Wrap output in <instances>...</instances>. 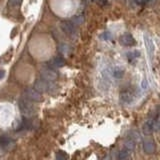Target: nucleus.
<instances>
[{
    "label": "nucleus",
    "mask_w": 160,
    "mask_h": 160,
    "mask_svg": "<svg viewBox=\"0 0 160 160\" xmlns=\"http://www.w3.org/2000/svg\"><path fill=\"white\" fill-rule=\"evenodd\" d=\"M18 106L21 113L25 115L26 117L32 116V115H34L35 112H36V109H35V106L32 104V101H30V100H27V99L20 100Z\"/></svg>",
    "instance_id": "obj_1"
},
{
    "label": "nucleus",
    "mask_w": 160,
    "mask_h": 160,
    "mask_svg": "<svg viewBox=\"0 0 160 160\" xmlns=\"http://www.w3.org/2000/svg\"><path fill=\"white\" fill-rule=\"evenodd\" d=\"M57 77H58V74L56 72V70L52 67L44 68L41 71V78L46 80V81H48V82L54 81V80H56Z\"/></svg>",
    "instance_id": "obj_2"
},
{
    "label": "nucleus",
    "mask_w": 160,
    "mask_h": 160,
    "mask_svg": "<svg viewBox=\"0 0 160 160\" xmlns=\"http://www.w3.org/2000/svg\"><path fill=\"white\" fill-rule=\"evenodd\" d=\"M24 97L32 102H38L41 100V94L34 88H27L24 91Z\"/></svg>",
    "instance_id": "obj_3"
},
{
    "label": "nucleus",
    "mask_w": 160,
    "mask_h": 160,
    "mask_svg": "<svg viewBox=\"0 0 160 160\" xmlns=\"http://www.w3.org/2000/svg\"><path fill=\"white\" fill-rule=\"evenodd\" d=\"M14 140L6 135H0V147L5 150H10L14 146Z\"/></svg>",
    "instance_id": "obj_4"
},
{
    "label": "nucleus",
    "mask_w": 160,
    "mask_h": 160,
    "mask_svg": "<svg viewBox=\"0 0 160 160\" xmlns=\"http://www.w3.org/2000/svg\"><path fill=\"white\" fill-rule=\"evenodd\" d=\"M34 89H36L38 92L43 93V92H47L50 89V82L46 81L44 79H38L36 80V82L34 84Z\"/></svg>",
    "instance_id": "obj_5"
},
{
    "label": "nucleus",
    "mask_w": 160,
    "mask_h": 160,
    "mask_svg": "<svg viewBox=\"0 0 160 160\" xmlns=\"http://www.w3.org/2000/svg\"><path fill=\"white\" fill-rule=\"evenodd\" d=\"M61 26H62V30H63V31L66 33V34H68V35H73V34L76 33V31H77L76 25H75L71 21V20H70V21H64L62 23Z\"/></svg>",
    "instance_id": "obj_6"
},
{
    "label": "nucleus",
    "mask_w": 160,
    "mask_h": 160,
    "mask_svg": "<svg viewBox=\"0 0 160 160\" xmlns=\"http://www.w3.org/2000/svg\"><path fill=\"white\" fill-rule=\"evenodd\" d=\"M155 149H156V147H155V144L154 142L152 141V140H144L143 142V150L144 152L146 154H152L155 152Z\"/></svg>",
    "instance_id": "obj_7"
},
{
    "label": "nucleus",
    "mask_w": 160,
    "mask_h": 160,
    "mask_svg": "<svg viewBox=\"0 0 160 160\" xmlns=\"http://www.w3.org/2000/svg\"><path fill=\"white\" fill-rule=\"evenodd\" d=\"M120 42L123 45H125V46H133V45H135V43H136L134 38L132 37V35L128 33L124 34L120 37Z\"/></svg>",
    "instance_id": "obj_8"
},
{
    "label": "nucleus",
    "mask_w": 160,
    "mask_h": 160,
    "mask_svg": "<svg viewBox=\"0 0 160 160\" xmlns=\"http://www.w3.org/2000/svg\"><path fill=\"white\" fill-rule=\"evenodd\" d=\"M63 65H64V59H62L61 57H55L50 61V67H52L54 69L62 67Z\"/></svg>",
    "instance_id": "obj_9"
},
{
    "label": "nucleus",
    "mask_w": 160,
    "mask_h": 160,
    "mask_svg": "<svg viewBox=\"0 0 160 160\" xmlns=\"http://www.w3.org/2000/svg\"><path fill=\"white\" fill-rule=\"evenodd\" d=\"M143 130H144V132L145 133H151L154 131V119H150L148 120V121L144 124V126H143Z\"/></svg>",
    "instance_id": "obj_10"
},
{
    "label": "nucleus",
    "mask_w": 160,
    "mask_h": 160,
    "mask_svg": "<svg viewBox=\"0 0 160 160\" xmlns=\"http://www.w3.org/2000/svg\"><path fill=\"white\" fill-rule=\"evenodd\" d=\"M129 156H130V150L127 149V148H124L123 150H121V151L119 152V154H118V159L124 160V159L129 158Z\"/></svg>",
    "instance_id": "obj_11"
},
{
    "label": "nucleus",
    "mask_w": 160,
    "mask_h": 160,
    "mask_svg": "<svg viewBox=\"0 0 160 160\" xmlns=\"http://www.w3.org/2000/svg\"><path fill=\"white\" fill-rule=\"evenodd\" d=\"M84 16L83 15H76V16H74L72 19H71V21L76 25H81V24H83L84 23Z\"/></svg>",
    "instance_id": "obj_12"
},
{
    "label": "nucleus",
    "mask_w": 160,
    "mask_h": 160,
    "mask_svg": "<svg viewBox=\"0 0 160 160\" xmlns=\"http://www.w3.org/2000/svg\"><path fill=\"white\" fill-rule=\"evenodd\" d=\"M134 147H135V141L131 138H128V140L125 141V148H127L131 151V150L134 149Z\"/></svg>",
    "instance_id": "obj_13"
},
{
    "label": "nucleus",
    "mask_w": 160,
    "mask_h": 160,
    "mask_svg": "<svg viewBox=\"0 0 160 160\" xmlns=\"http://www.w3.org/2000/svg\"><path fill=\"white\" fill-rule=\"evenodd\" d=\"M31 127H32L31 122H30L29 120H28V119H26V118L23 119L22 124H21V128H22L23 130H24V129H25V130H28V129H30Z\"/></svg>",
    "instance_id": "obj_14"
},
{
    "label": "nucleus",
    "mask_w": 160,
    "mask_h": 160,
    "mask_svg": "<svg viewBox=\"0 0 160 160\" xmlns=\"http://www.w3.org/2000/svg\"><path fill=\"white\" fill-rule=\"evenodd\" d=\"M123 70L122 69H120V68H115L114 69V71H113V75H114V77L115 78H121L123 76Z\"/></svg>",
    "instance_id": "obj_15"
},
{
    "label": "nucleus",
    "mask_w": 160,
    "mask_h": 160,
    "mask_svg": "<svg viewBox=\"0 0 160 160\" xmlns=\"http://www.w3.org/2000/svg\"><path fill=\"white\" fill-rule=\"evenodd\" d=\"M22 2V0H8V6L10 7H15L18 6Z\"/></svg>",
    "instance_id": "obj_16"
},
{
    "label": "nucleus",
    "mask_w": 160,
    "mask_h": 160,
    "mask_svg": "<svg viewBox=\"0 0 160 160\" xmlns=\"http://www.w3.org/2000/svg\"><path fill=\"white\" fill-rule=\"evenodd\" d=\"M138 56H139V53L136 52V51L128 52V53H127V58H128L129 60H131V59H136Z\"/></svg>",
    "instance_id": "obj_17"
},
{
    "label": "nucleus",
    "mask_w": 160,
    "mask_h": 160,
    "mask_svg": "<svg viewBox=\"0 0 160 160\" xmlns=\"http://www.w3.org/2000/svg\"><path fill=\"white\" fill-rule=\"evenodd\" d=\"M101 37H102L104 40H111V39H112V35L110 34V32L105 31V32H103V33H102Z\"/></svg>",
    "instance_id": "obj_18"
},
{
    "label": "nucleus",
    "mask_w": 160,
    "mask_h": 160,
    "mask_svg": "<svg viewBox=\"0 0 160 160\" xmlns=\"http://www.w3.org/2000/svg\"><path fill=\"white\" fill-rule=\"evenodd\" d=\"M66 49H67V45L62 44L61 46L59 47V51L61 52L62 54H66Z\"/></svg>",
    "instance_id": "obj_19"
},
{
    "label": "nucleus",
    "mask_w": 160,
    "mask_h": 160,
    "mask_svg": "<svg viewBox=\"0 0 160 160\" xmlns=\"http://www.w3.org/2000/svg\"><path fill=\"white\" fill-rule=\"evenodd\" d=\"M65 157H67V156H66V155H65L62 151H59L58 154L56 155V158H57V159H64Z\"/></svg>",
    "instance_id": "obj_20"
},
{
    "label": "nucleus",
    "mask_w": 160,
    "mask_h": 160,
    "mask_svg": "<svg viewBox=\"0 0 160 160\" xmlns=\"http://www.w3.org/2000/svg\"><path fill=\"white\" fill-rule=\"evenodd\" d=\"M137 3H139V4H141V5H143V4H146L147 2H148V0H135Z\"/></svg>",
    "instance_id": "obj_21"
},
{
    "label": "nucleus",
    "mask_w": 160,
    "mask_h": 160,
    "mask_svg": "<svg viewBox=\"0 0 160 160\" xmlns=\"http://www.w3.org/2000/svg\"><path fill=\"white\" fill-rule=\"evenodd\" d=\"M4 71H3V70H0V79H2L3 77H4Z\"/></svg>",
    "instance_id": "obj_22"
},
{
    "label": "nucleus",
    "mask_w": 160,
    "mask_h": 160,
    "mask_svg": "<svg viewBox=\"0 0 160 160\" xmlns=\"http://www.w3.org/2000/svg\"><path fill=\"white\" fill-rule=\"evenodd\" d=\"M153 1H156V0H153Z\"/></svg>",
    "instance_id": "obj_23"
}]
</instances>
